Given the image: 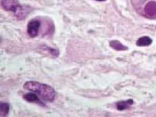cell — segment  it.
<instances>
[{"mask_svg":"<svg viewBox=\"0 0 156 117\" xmlns=\"http://www.w3.org/2000/svg\"><path fill=\"white\" fill-rule=\"evenodd\" d=\"M1 5L3 9L5 11L14 12L20 5L18 0H2Z\"/></svg>","mask_w":156,"mask_h":117,"instance_id":"4","label":"cell"},{"mask_svg":"<svg viewBox=\"0 0 156 117\" xmlns=\"http://www.w3.org/2000/svg\"><path fill=\"white\" fill-rule=\"evenodd\" d=\"M111 47L114 49H116L117 50H125L126 47L118 41H113L110 43Z\"/></svg>","mask_w":156,"mask_h":117,"instance_id":"10","label":"cell"},{"mask_svg":"<svg viewBox=\"0 0 156 117\" xmlns=\"http://www.w3.org/2000/svg\"><path fill=\"white\" fill-rule=\"evenodd\" d=\"M136 11L149 18H156V0H132Z\"/></svg>","mask_w":156,"mask_h":117,"instance_id":"2","label":"cell"},{"mask_svg":"<svg viewBox=\"0 0 156 117\" xmlns=\"http://www.w3.org/2000/svg\"><path fill=\"white\" fill-rule=\"evenodd\" d=\"M23 98L27 102L37 103L41 105H44V104L39 98L38 95L34 92H30L23 95Z\"/></svg>","mask_w":156,"mask_h":117,"instance_id":"5","label":"cell"},{"mask_svg":"<svg viewBox=\"0 0 156 117\" xmlns=\"http://www.w3.org/2000/svg\"><path fill=\"white\" fill-rule=\"evenodd\" d=\"M42 23L41 20L38 19H33L28 23L27 25V33L30 37H35L38 35Z\"/></svg>","mask_w":156,"mask_h":117,"instance_id":"3","label":"cell"},{"mask_svg":"<svg viewBox=\"0 0 156 117\" xmlns=\"http://www.w3.org/2000/svg\"><path fill=\"white\" fill-rule=\"evenodd\" d=\"M10 109V107L9 104L1 102L0 105V116L5 117L8 115Z\"/></svg>","mask_w":156,"mask_h":117,"instance_id":"9","label":"cell"},{"mask_svg":"<svg viewBox=\"0 0 156 117\" xmlns=\"http://www.w3.org/2000/svg\"><path fill=\"white\" fill-rule=\"evenodd\" d=\"M133 101L132 99L119 101L116 104L117 109L120 111L124 110L129 108V107L133 104Z\"/></svg>","mask_w":156,"mask_h":117,"instance_id":"7","label":"cell"},{"mask_svg":"<svg viewBox=\"0 0 156 117\" xmlns=\"http://www.w3.org/2000/svg\"><path fill=\"white\" fill-rule=\"evenodd\" d=\"M152 43V40L147 36L140 38L136 41V44L138 46H147Z\"/></svg>","mask_w":156,"mask_h":117,"instance_id":"8","label":"cell"},{"mask_svg":"<svg viewBox=\"0 0 156 117\" xmlns=\"http://www.w3.org/2000/svg\"><path fill=\"white\" fill-rule=\"evenodd\" d=\"M94 1H97V2H104L106 0H94Z\"/></svg>","mask_w":156,"mask_h":117,"instance_id":"11","label":"cell"},{"mask_svg":"<svg viewBox=\"0 0 156 117\" xmlns=\"http://www.w3.org/2000/svg\"><path fill=\"white\" fill-rule=\"evenodd\" d=\"M31 11V8L28 6L20 5L14 11L15 16L17 18L20 20L23 19L26 17Z\"/></svg>","mask_w":156,"mask_h":117,"instance_id":"6","label":"cell"},{"mask_svg":"<svg viewBox=\"0 0 156 117\" xmlns=\"http://www.w3.org/2000/svg\"><path fill=\"white\" fill-rule=\"evenodd\" d=\"M23 88L35 93L43 100L52 102L55 99L56 92L53 87L36 81H29L23 84Z\"/></svg>","mask_w":156,"mask_h":117,"instance_id":"1","label":"cell"}]
</instances>
